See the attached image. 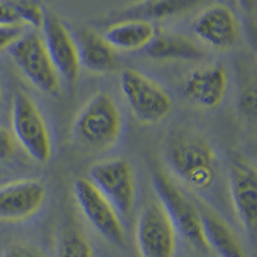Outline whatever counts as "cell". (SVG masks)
Segmentation results:
<instances>
[{"mask_svg": "<svg viewBox=\"0 0 257 257\" xmlns=\"http://www.w3.org/2000/svg\"><path fill=\"white\" fill-rule=\"evenodd\" d=\"M235 2L243 15H245L247 17H253L256 15L257 0H235Z\"/></svg>", "mask_w": 257, "mask_h": 257, "instance_id": "4316f807", "label": "cell"}, {"mask_svg": "<svg viewBox=\"0 0 257 257\" xmlns=\"http://www.w3.org/2000/svg\"><path fill=\"white\" fill-rule=\"evenodd\" d=\"M144 52L155 61L202 62L207 56L199 43L176 32L156 34Z\"/></svg>", "mask_w": 257, "mask_h": 257, "instance_id": "2e32d148", "label": "cell"}, {"mask_svg": "<svg viewBox=\"0 0 257 257\" xmlns=\"http://www.w3.org/2000/svg\"><path fill=\"white\" fill-rule=\"evenodd\" d=\"M89 180L113 206L121 217L128 216L135 205V175L125 158L95 162L89 169Z\"/></svg>", "mask_w": 257, "mask_h": 257, "instance_id": "ba28073f", "label": "cell"}, {"mask_svg": "<svg viewBox=\"0 0 257 257\" xmlns=\"http://www.w3.org/2000/svg\"><path fill=\"white\" fill-rule=\"evenodd\" d=\"M8 49L16 67L34 88L45 94L58 91L61 79L48 54L43 36L38 31L24 32Z\"/></svg>", "mask_w": 257, "mask_h": 257, "instance_id": "8992f818", "label": "cell"}, {"mask_svg": "<svg viewBox=\"0 0 257 257\" xmlns=\"http://www.w3.org/2000/svg\"><path fill=\"white\" fill-rule=\"evenodd\" d=\"M181 91L198 108L216 109L228 91V72L221 64L202 66L188 73Z\"/></svg>", "mask_w": 257, "mask_h": 257, "instance_id": "5bb4252c", "label": "cell"}, {"mask_svg": "<svg viewBox=\"0 0 257 257\" xmlns=\"http://www.w3.org/2000/svg\"><path fill=\"white\" fill-rule=\"evenodd\" d=\"M120 91L128 111L139 122L155 125L173 108L169 93L146 73L126 68L120 75Z\"/></svg>", "mask_w": 257, "mask_h": 257, "instance_id": "5b68a950", "label": "cell"}, {"mask_svg": "<svg viewBox=\"0 0 257 257\" xmlns=\"http://www.w3.org/2000/svg\"><path fill=\"white\" fill-rule=\"evenodd\" d=\"M229 193L231 205L242 228L254 235L257 225V173L253 165L235 158L229 167Z\"/></svg>", "mask_w": 257, "mask_h": 257, "instance_id": "8fae6325", "label": "cell"}, {"mask_svg": "<svg viewBox=\"0 0 257 257\" xmlns=\"http://www.w3.org/2000/svg\"><path fill=\"white\" fill-rule=\"evenodd\" d=\"M11 122L18 146L35 162L48 164L53 153L50 132L38 104L24 91L13 95Z\"/></svg>", "mask_w": 257, "mask_h": 257, "instance_id": "277c9868", "label": "cell"}, {"mask_svg": "<svg viewBox=\"0 0 257 257\" xmlns=\"http://www.w3.org/2000/svg\"><path fill=\"white\" fill-rule=\"evenodd\" d=\"M122 133V116L116 100L99 91L84 103L72 122L75 141L93 151L116 146Z\"/></svg>", "mask_w": 257, "mask_h": 257, "instance_id": "7a4b0ae2", "label": "cell"}, {"mask_svg": "<svg viewBox=\"0 0 257 257\" xmlns=\"http://www.w3.org/2000/svg\"><path fill=\"white\" fill-rule=\"evenodd\" d=\"M152 184L158 202L175 226L176 233L180 234L194 248L208 251L196 202L190 201L171 178L158 166L152 167Z\"/></svg>", "mask_w": 257, "mask_h": 257, "instance_id": "3957f363", "label": "cell"}, {"mask_svg": "<svg viewBox=\"0 0 257 257\" xmlns=\"http://www.w3.org/2000/svg\"><path fill=\"white\" fill-rule=\"evenodd\" d=\"M3 257H45L39 247L30 243H16L4 252Z\"/></svg>", "mask_w": 257, "mask_h": 257, "instance_id": "603a6c76", "label": "cell"}, {"mask_svg": "<svg viewBox=\"0 0 257 257\" xmlns=\"http://www.w3.org/2000/svg\"><path fill=\"white\" fill-rule=\"evenodd\" d=\"M135 243L141 257H175L178 233L158 201L146 206L138 216Z\"/></svg>", "mask_w": 257, "mask_h": 257, "instance_id": "9c48e42d", "label": "cell"}, {"mask_svg": "<svg viewBox=\"0 0 257 257\" xmlns=\"http://www.w3.org/2000/svg\"><path fill=\"white\" fill-rule=\"evenodd\" d=\"M239 109L245 117L253 118L256 116V93L247 90L242 94L239 99Z\"/></svg>", "mask_w": 257, "mask_h": 257, "instance_id": "484cf974", "label": "cell"}, {"mask_svg": "<svg viewBox=\"0 0 257 257\" xmlns=\"http://www.w3.org/2000/svg\"><path fill=\"white\" fill-rule=\"evenodd\" d=\"M16 12L20 17L21 25H27L38 31L41 30L44 24L45 12L40 6L34 0H16L13 2Z\"/></svg>", "mask_w": 257, "mask_h": 257, "instance_id": "44dd1931", "label": "cell"}, {"mask_svg": "<svg viewBox=\"0 0 257 257\" xmlns=\"http://www.w3.org/2000/svg\"><path fill=\"white\" fill-rule=\"evenodd\" d=\"M17 151V142L8 128L0 125V164L12 160Z\"/></svg>", "mask_w": 257, "mask_h": 257, "instance_id": "7402d4cb", "label": "cell"}, {"mask_svg": "<svg viewBox=\"0 0 257 257\" xmlns=\"http://www.w3.org/2000/svg\"><path fill=\"white\" fill-rule=\"evenodd\" d=\"M114 50L133 52L144 49L156 36L153 24L139 20L116 21L103 34Z\"/></svg>", "mask_w": 257, "mask_h": 257, "instance_id": "d6986e66", "label": "cell"}, {"mask_svg": "<svg viewBox=\"0 0 257 257\" xmlns=\"http://www.w3.org/2000/svg\"><path fill=\"white\" fill-rule=\"evenodd\" d=\"M3 99V85H2V80H0V102Z\"/></svg>", "mask_w": 257, "mask_h": 257, "instance_id": "83f0119b", "label": "cell"}, {"mask_svg": "<svg viewBox=\"0 0 257 257\" xmlns=\"http://www.w3.org/2000/svg\"><path fill=\"white\" fill-rule=\"evenodd\" d=\"M0 26H22L13 3L0 2Z\"/></svg>", "mask_w": 257, "mask_h": 257, "instance_id": "d4e9b609", "label": "cell"}, {"mask_svg": "<svg viewBox=\"0 0 257 257\" xmlns=\"http://www.w3.org/2000/svg\"><path fill=\"white\" fill-rule=\"evenodd\" d=\"M196 205L208 251L215 252L219 257H248L237 234L219 213L203 201H198Z\"/></svg>", "mask_w": 257, "mask_h": 257, "instance_id": "9a60e30c", "label": "cell"}, {"mask_svg": "<svg viewBox=\"0 0 257 257\" xmlns=\"http://www.w3.org/2000/svg\"><path fill=\"white\" fill-rule=\"evenodd\" d=\"M56 257H94L93 245L77 226L68 225L57 238Z\"/></svg>", "mask_w": 257, "mask_h": 257, "instance_id": "ffe728a7", "label": "cell"}, {"mask_svg": "<svg viewBox=\"0 0 257 257\" xmlns=\"http://www.w3.org/2000/svg\"><path fill=\"white\" fill-rule=\"evenodd\" d=\"M202 3L203 0H138L120 9L113 18L114 22L122 20H139L153 24L155 21L185 15Z\"/></svg>", "mask_w": 257, "mask_h": 257, "instance_id": "e0dca14e", "label": "cell"}, {"mask_svg": "<svg viewBox=\"0 0 257 257\" xmlns=\"http://www.w3.org/2000/svg\"><path fill=\"white\" fill-rule=\"evenodd\" d=\"M80 64L94 75H105L116 68V50L107 43L104 36L93 29H84L80 34Z\"/></svg>", "mask_w": 257, "mask_h": 257, "instance_id": "ac0fdd59", "label": "cell"}, {"mask_svg": "<svg viewBox=\"0 0 257 257\" xmlns=\"http://www.w3.org/2000/svg\"><path fill=\"white\" fill-rule=\"evenodd\" d=\"M47 198V187L39 179H21L0 187V220L24 221L39 212Z\"/></svg>", "mask_w": 257, "mask_h": 257, "instance_id": "7c38bea8", "label": "cell"}, {"mask_svg": "<svg viewBox=\"0 0 257 257\" xmlns=\"http://www.w3.org/2000/svg\"><path fill=\"white\" fill-rule=\"evenodd\" d=\"M199 43L215 50H228L239 40V24L229 7L212 4L203 9L193 24Z\"/></svg>", "mask_w": 257, "mask_h": 257, "instance_id": "4fadbf2b", "label": "cell"}, {"mask_svg": "<svg viewBox=\"0 0 257 257\" xmlns=\"http://www.w3.org/2000/svg\"><path fill=\"white\" fill-rule=\"evenodd\" d=\"M72 190L80 212L91 228L111 244L125 245V226L121 216L93 183L88 178H77Z\"/></svg>", "mask_w": 257, "mask_h": 257, "instance_id": "52a82bcc", "label": "cell"}, {"mask_svg": "<svg viewBox=\"0 0 257 257\" xmlns=\"http://www.w3.org/2000/svg\"><path fill=\"white\" fill-rule=\"evenodd\" d=\"M165 160L171 173L188 187L208 189L215 181V152L194 133H174L165 147Z\"/></svg>", "mask_w": 257, "mask_h": 257, "instance_id": "6da1fadb", "label": "cell"}, {"mask_svg": "<svg viewBox=\"0 0 257 257\" xmlns=\"http://www.w3.org/2000/svg\"><path fill=\"white\" fill-rule=\"evenodd\" d=\"M41 30L45 48L59 79H63L67 84L73 85L79 79L81 70L76 41L67 27L64 26L61 18L54 13H45Z\"/></svg>", "mask_w": 257, "mask_h": 257, "instance_id": "30bf717a", "label": "cell"}, {"mask_svg": "<svg viewBox=\"0 0 257 257\" xmlns=\"http://www.w3.org/2000/svg\"><path fill=\"white\" fill-rule=\"evenodd\" d=\"M24 34V26H0V52L8 49Z\"/></svg>", "mask_w": 257, "mask_h": 257, "instance_id": "cb8c5ba5", "label": "cell"}]
</instances>
